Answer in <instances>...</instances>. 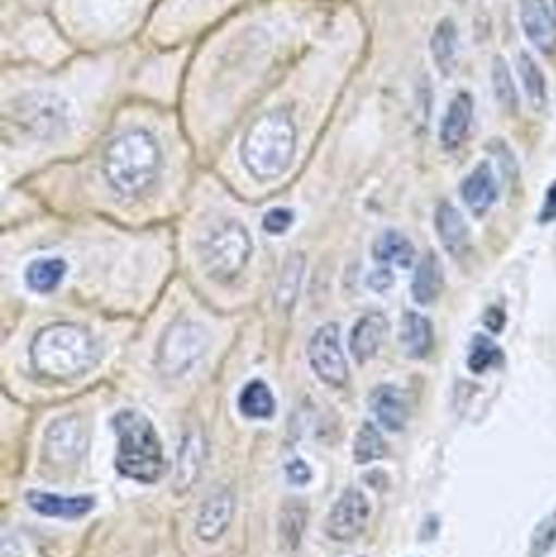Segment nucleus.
Listing matches in <instances>:
<instances>
[{
    "instance_id": "obj_1",
    "label": "nucleus",
    "mask_w": 556,
    "mask_h": 557,
    "mask_svg": "<svg viewBox=\"0 0 556 557\" xmlns=\"http://www.w3.org/2000/svg\"><path fill=\"white\" fill-rule=\"evenodd\" d=\"M97 344L84 327L74 323H52L42 327L29 346L33 369L52 382L77 379L94 367Z\"/></svg>"
},
{
    "instance_id": "obj_2",
    "label": "nucleus",
    "mask_w": 556,
    "mask_h": 557,
    "mask_svg": "<svg viewBox=\"0 0 556 557\" xmlns=\"http://www.w3.org/2000/svg\"><path fill=\"white\" fill-rule=\"evenodd\" d=\"M297 133L293 117L283 110L258 117L245 134L242 162L258 182H271L287 172L296 156Z\"/></svg>"
},
{
    "instance_id": "obj_3",
    "label": "nucleus",
    "mask_w": 556,
    "mask_h": 557,
    "mask_svg": "<svg viewBox=\"0 0 556 557\" xmlns=\"http://www.w3.org/2000/svg\"><path fill=\"white\" fill-rule=\"evenodd\" d=\"M160 163L162 153L153 136L144 129L126 131L104 149V178L121 195L137 196L156 182Z\"/></svg>"
},
{
    "instance_id": "obj_4",
    "label": "nucleus",
    "mask_w": 556,
    "mask_h": 557,
    "mask_svg": "<svg viewBox=\"0 0 556 557\" xmlns=\"http://www.w3.org/2000/svg\"><path fill=\"white\" fill-rule=\"evenodd\" d=\"M113 428L118 471L137 483H156L163 473V448L150 419L136 409H123L114 416Z\"/></svg>"
},
{
    "instance_id": "obj_5",
    "label": "nucleus",
    "mask_w": 556,
    "mask_h": 557,
    "mask_svg": "<svg viewBox=\"0 0 556 557\" xmlns=\"http://www.w3.org/2000/svg\"><path fill=\"white\" fill-rule=\"evenodd\" d=\"M251 240L247 228L237 221H225L209 232L201 244L206 274L218 282H228L247 267Z\"/></svg>"
},
{
    "instance_id": "obj_6",
    "label": "nucleus",
    "mask_w": 556,
    "mask_h": 557,
    "mask_svg": "<svg viewBox=\"0 0 556 557\" xmlns=\"http://www.w3.org/2000/svg\"><path fill=\"white\" fill-rule=\"evenodd\" d=\"M209 347V333L196 321H173L160 337L156 366L166 379H175L188 372Z\"/></svg>"
},
{
    "instance_id": "obj_7",
    "label": "nucleus",
    "mask_w": 556,
    "mask_h": 557,
    "mask_svg": "<svg viewBox=\"0 0 556 557\" xmlns=\"http://www.w3.org/2000/svg\"><path fill=\"white\" fill-rule=\"evenodd\" d=\"M310 366L320 380L326 385L345 386L348 382V362L343 354L339 341V327L335 323H326L310 337L309 347Z\"/></svg>"
},
{
    "instance_id": "obj_8",
    "label": "nucleus",
    "mask_w": 556,
    "mask_h": 557,
    "mask_svg": "<svg viewBox=\"0 0 556 557\" xmlns=\"http://www.w3.org/2000/svg\"><path fill=\"white\" fill-rule=\"evenodd\" d=\"M371 513V503L365 493L355 487L346 490L326 516L325 533L333 542H353L368 529Z\"/></svg>"
},
{
    "instance_id": "obj_9",
    "label": "nucleus",
    "mask_w": 556,
    "mask_h": 557,
    "mask_svg": "<svg viewBox=\"0 0 556 557\" xmlns=\"http://www.w3.org/2000/svg\"><path fill=\"white\" fill-rule=\"evenodd\" d=\"M69 108L54 95H33L20 101L16 120L36 136H54L69 123Z\"/></svg>"
},
{
    "instance_id": "obj_10",
    "label": "nucleus",
    "mask_w": 556,
    "mask_h": 557,
    "mask_svg": "<svg viewBox=\"0 0 556 557\" xmlns=\"http://www.w3.org/2000/svg\"><path fill=\"white\" fill-rule=\"evenodd\" d=\"M87 448L84 425L74 416L58 419L49 425L45 437V455L51 463L69 467L78 461Z\"/></svg>"
},
{
    "instance_id": "obj_11",
    "label": "nucleus",
    "mask_w": 556,
    "mask_h": 557,
    "mask_svg": "<svg viewBox=\"0 0 556 557\" xmlns=\"http://www.w3.org/2000/svg\"><path fill=\"white\" fill-rule=\"evenodd\" d=\"M234 496L227 487L212 491L199 507L196 533L205 543H214L227 532L234 517Z\"/></svg>"
},
{
    "instance_id": "obj_12",
    "label": "nucleus",
    "mask_w": 556,
    "mask_h": 557,
    "mask_svg": "<svg viewBox=\"0 0 556 557\" xmlns=\"http://www.w3.org/2000/svg\"><path fill=\"white\" fill-rule=\"evenodd\" d=\"M519 18L522 32L539 51L556 52V16L547 0H521Z\"/></svg>"
},
{
    "instance_id": "obj_13",
    "label": "nucleus",
    "mask_w": 556,
    "mask_h": 557,
    "mask_svg": "<svg viewBox=\"0 0 556 557\" xmlns=\"http://www.w3.org/2000/svg\"><path fill=\"white\" fill-rule=\"evenodd\" d=\"M371 409L379 424L388 432H401L410 419V403L404 389L394 385H382L371 395Z\"/></svg>"
},
{
    "instance_id": "obj_14",
    "label": "nucleus",
    "mask_w": 556,
    "mask_h": 557,
    "mask_svg": "<svg viewBox=\"0 0 556 557\" xmlns=\"http://www.w3.org/2000/svg\"><path fill=\"white\" fill-rule=\"evenodd\" d=\"M388 321L382 313H369L353 327L349 349L356 362L365 363L378 356L387 339Z\"/></svg>"
},
{
    "instance_id": "obj_15",
    "label": "nucleus",
    "mask_w": 556,
    "mask_h": 557,
    "mask_svg": "<svg viewBox=\"0 0 556 557\" xmlns=\"http://www.w3.org/2000/svg\"><path fill=\"white\" fill-rule=\"evenodd\" d=\"M25 500L33 512L61 519H81L95 507V499L90 496L64 497L45 491H28Z\"/></svg>"
},
{
    "instance_id": "obj_16",
    "label": "nucleus",
    "mask_w": 556,
    "mask_h": 557,
    "mask_svg": "<svg viewBox=\"0 0 556 557\" xmlns=\"http://www.w3.org/2000/svg\"><path fill=\"white\" fill-rule=\"evenodd\" d=\"M202 461H205V441L201 435L191 432L182 442L176 457L175 478H173V493L185 496L193 490L201 476Z\"/></svg>"
},
{
    "instance_id": "obj_17",
    "label": "nucleus",
    "mask_w": 556,
    "mask_h": 557,
    "mask_svg": "<svg viewBox=\"0 0 556 557\" xmlns=\"http://www.w3.org/2000/svg\"><path fill=\"white\" fill-rule=\"evenodd\" d=\"M434 225H436V234L440 237L441 245L447 253L453 255L454 258H462L469 251V225H467L466 219H464L459 209L443 202L437 208Z\"/></svg>"
},
{
    "instance_id": "obj_18",
    "label": "nucleus",
    "mask_w": 556,
    "mask_h": 557,
    "mask_svg": "<svg viewBox=\"0 0 556 557\" xmlns=\"http://www.w3.org/2000/svg\"><path fill=\"white\" fill-rule=\"evenodd\" d=\"M473 120V100L469 94L462 91L450 101L443 123H441V144L446 150H456L462 146L469 136Z\"/></svg>"
},
{
    "instance_id": "obj_19",
    "label": "nucleus",
    "mask_w": 556,
    "mask_h": 557,
    "mask_svg": "<svg viewBox=\"0 0 556 557\" xmlns=\"http://www.w3.org/2000/svg\"><path fill=\"white\" fill-rule=\"evenodd\" d=\"M462 198L475 215H483L498 199V183L490 163L482 162L462 183Z\"/></svg>"
},
{
    "instance_id": "obj_20",
    "label": "nucleus",
    "mask_w": 556,
    "mask_h": 557,
    "mask_svg": "<svg viewBox=\"0 0 556 557\" xmlns=\"http://www.w3.org/2000/svg\"><path fill=\"white\" fill-rule=\"evenodd\" d=\"M430 52L437 71L449 77L459 61V29L453 18H443L436 23L430 39Z\"/></svg>"
},
{
    "instance_id": "obj_21",
    "label": "nucleus",
    "mask_w": 556,
    "mask_h": 557,
    "mask_svg": "<svg viewBox=\"0 0 556 557\" xmlns=\"http://www.w3.org/2000/svg\"><path fill=\"white\" fill-rule=\"evenodd\" d=\"M444 288V268L434 251H428L415 271L411 295L420 305H431L440 298Z\"/></svg>"
},
{
    "instance_id": "obj_22",
    "label": "nucleus",
    "mask_w": 556,
    "mask_h": 557,
    "mask_svg": "<svg viewBox=\"0 0 556 557\" xmlns=\"http://www.w3.org/2000/svg\"><path fill=\"white\" fill-rule=\"evenodd\" d=\"M400 344L411 359H424L434 347V330L431 321L417 311H407L400 326Z\"/></svg>"
},
{
    "instance_id": "obj_23",
    "label": "nucleus",
    "mask_w": 556,
    "mask_h": 557,
    "mask_svg": "<svg viewBox=\"0 0 556 557\" xmlns=\"http://www.w3.org/2000/svg\"><path fill=\"white\" fill-rule=\"evenodd\" d=\"M372 255L374 260L384 268L398 267L401 270H408L415 263L417 250L400 232L387 231L375 240Z\"/></svg>"
},
{
    "instance_id": "obj_24",
    "label": "nucleus",
    "mask_w": 556,
    "mask_h": 557,
    "mask_svg": "<svg viewBox=\"0 0 556 557\" xmlns=\"http://www.w3.org/2000/svg\"><path fill=\"white\" fill-rule=\"evenodd\" d=\"M67 273V264L59 258H41L32 261L25 271V282L33 292L49 294L55 290Z\"/></svg>"
},
{
    "instance_id": "obj_25",
    "label": "nucleus",
    "mask_w": 556,
    "mask_h": 557,
    "mask_svg": "<svg viewBox=\"0 0 556 557\" xmlns=\"http://www.w3.org/2000/svg\"><path fill=\"white\" fill-rule=\"evenodd\" d=\"M518 74L524 87L526 97L535 111H542L547 107V81L544 72L539 67L535 59L528 52H521L518 58Z\"/></svg>"
},
{
    "instance_id": "obj_26",
    "label": "nucleus",
    "mask_w": 556,
    "mask_h": 557,
    "mask_svg": "<svg viewBox=\"0 0 556 557\" xmlns=\"http://www.w3.org/2000/svg\"><path fill=\"white\" fill-rule=\"evenodd\" d=\"M238 409L245 418H271L276 409V401L270 386L263 380H251L238 396Z\"/></svg>"
},
{
    "instance_id": "obj_27",
    "label": "nucleus",
    "mask_w": 556,
    "mask_h": 557,
    "mask_svg": "<svg viewBox=\"0 0 556 557\" xmlns=\"http://www.w3.org/2000/svg\"><path fill=\"white\" fill-rule=\"evenodd\" d=\"M492 84L496 100L508 113H516L519 108L518 88L512 78L511 69L502 55H496L492 64Z\"/></svg>"
},
{
    "instance_id": "obj_28",
    "label": "nucleus",
    "mask_w": 556,
    "mask_h": 557,
    "mask_svg": "<svg viewBox=\"0 0 556 557\" xmlns=\"http://www.w3.org/2000/svg\"><path fill=\"white\" fill-rule=\"evenodd\" d=\"M385 450H387V447H385L384 438H382L381 432L375 429V425H372L371 422L362 424V428L356 434L355 445H353L356 463L368 465L381 460Z\"/></svg>"
},
{
    "instance_id": "obj_29",
    "label": "nucleus",
    "mask_w": 556,
    "mask_h": 557,
    "mask_svg": "<svg viewBox=\"0 0 556 557\" xmlns=\"http://www.w3.org/2000/svg\"><path fill=\"white\" fill-rule=\"evenodd\" d=\"M505 360V354L495 341L485 334H477L472 341L469 354V369L473 373H485L486 370L498 367Z\"/></svg>"
},
{
    "instance_id": "obj_30",
    "label": "nucleus",
    "mask_w": 556,
    "mask_h": 557,
    "mask_svg": "<svg viewBox=\"0 0 556 557\" xmlns=\"http://www.w3.org/2000/svg\"><path fill=\"white\" fill-rule=\"evenodd\" d=\"M306 523V509L299 506V504H289V506L283 510L280 519V535L287 548H299L300 543H302Z\"/></svg>"
},
{
    "instance_id": "obj_31",
    "label": "nucleus",
    "mask_w": 556,
    "mask_h": 557,
    "mask_svg": "<svg viewBox=\"0 0 556 557\" xmlns=\"http://www.w3.org/2000/svg\"><path fill=\"white\" fill-rule=\"evenodd\" d=\"M304 258L300 255H294L286 267H284L283 276H281L280 288H277V301L283 307H293L299 292L300 282H302Z\"/></svg>"
},
{
    "instance_id": "obj_32",
    "label": "nucleus",
    "mask_w": 556,
    "mask_h": 557,
    "mask_svg": "<svg viewBox=\"0 0 556 557\" xmlns=\"http://www.w3.org/2000/svg\"><path fill=\"white\" fill-rule=\"evenodd\" d=\"M556 546V509L541 520L532 532L529 557H547Z\"/></svg>"
},
{
    "instance_id": "obj_33",
    "label": "nucleus",
    "mask_w": 556,
    "mask_h": 557,
    "mask_svg": "<svg viewBox=\"0 0 556 557\" xmlns=\"http://www.w3.org/2000/svg\"><path fill=\"white\" fill-rule=\"evenodd\" d=\"M294 224V212L291 209H271L264 214L263 228L271 235H283Z\"/></svg>"
},
{
    "instance_id": "obj_34",
    "label": "nucleus",
    "mask_w": 556,
    "mask_h": 557,
    "mask_svg": "<svg viewBox=\"0 0 556 557\" xmlns=\"http://www.w3.org/2000/svg\"><path fill=\"white\" fill-rule=\"evenodd\" d=\"M287 478H289L291 483L296 484V486H304V484L309 483L310 478H312V471L310 468L304 463L302 460H294L287 465Z\"/></svg>"
},
{
    "instance_id": "obj_35",
    "label": "nucleus",
    "mask_w": 556,
    "mask_h": 557,
    "mask_svg": "<svg viewBox=\"0 0 556 557\" xmlns=\"http://www.w3.org/2000/svg\"><path fill=\"white\" fill-rule=\"evenodd\" d=\"M539 219L544 224L556 221V182L548 188L544 206H542L541 218Z\"/></svg>"
},
{
    "instance_id": "obj_36",
    "label": "nucleus",
    "mask_w": 556,
    "mask_h": 557,
    "mask_svg": "<svg viewBox=\"0 0 556 557\" xmlns=\"http://www.w3.org/2000/svg\"><path fill=\"white\" fill-rule=\"evenodd\" d=\"M392 284H394V274L388 271V268H382L369 277V285L378 292L387 290Z\"/></svg>"
},
{
    "instance_id": "obj_37",
    "label": "nucleus",
    "mask_w": 556,
    "mask_h": 557,
    "mask_svg": "<svg viewBox=\"0 0 556 557\" xmlns=\"http://www.w3.org/2000/svg\"><path fill=\"white\" fill-rule=\"evenodd\" d=\"M485 324L490 330L495 331V333H499L503 324H505V313H503L502 310H498V308H492V310H489V313H486Z\"/></svg>"
},
{
    "instance_id": "obj_38",
    "label": "nucleus",
    "mask_w": 556,
    "mask_h": 557,
    "mask_svg": "<svg viewBox=\"0 0 556 557\" xmlns=\"http://www.w3.org/2000/svg\"><path fill=\"white\" fill-rule=\"evenodd\" d=\"M456 2H466V0H456Z\"/></svg>"
}]
</instances>
